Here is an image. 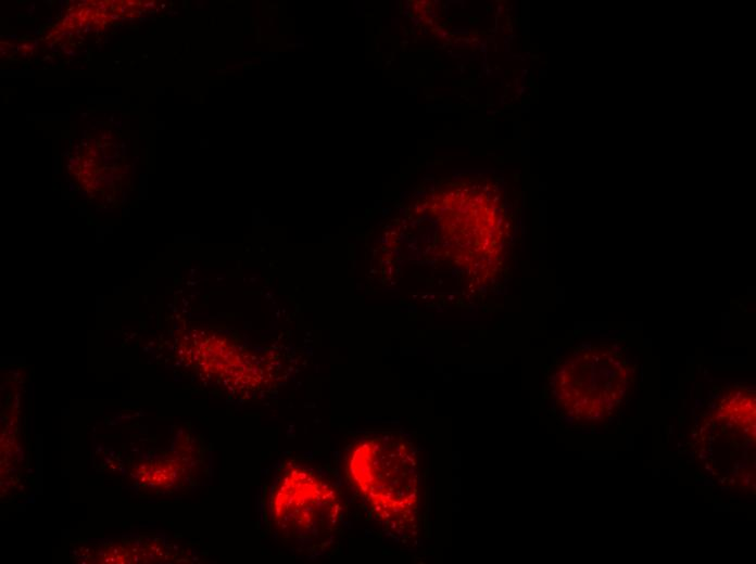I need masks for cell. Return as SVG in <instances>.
<instances>
[{
  "instance_id": "1",
  "label": "cell",
  "mask_w": 756,
  "mask_h": 564,
  "mask_svg": "<svg viewBox=\"0 0 756 564\" xmlns=\"http://www.w3.org/2000/svg\"><path fill=\"white\" fill-rule=\"evenodd\" d=\"M348 474L375 516L393 529L415 520L419 474L415 452L396 435L365 437L352 447Z\"/></svg>"
},
{
  "instance_id": "2",
  "label": "cell",
  "mask_w": 756,
  "mask_h": 564,
  "mask_svg": "<svg viewBox=\"0 0 756 564\" xmlns=\"http://www.w3.org/2000/svg\"><path fill=\"white\" fill-rule=\"evenodd\" d=\"M336 489L311 470L294 467L278 479L272 495V517L276 526L293 538H318L338 520Z\"/></svg>"
}]
</instances>
